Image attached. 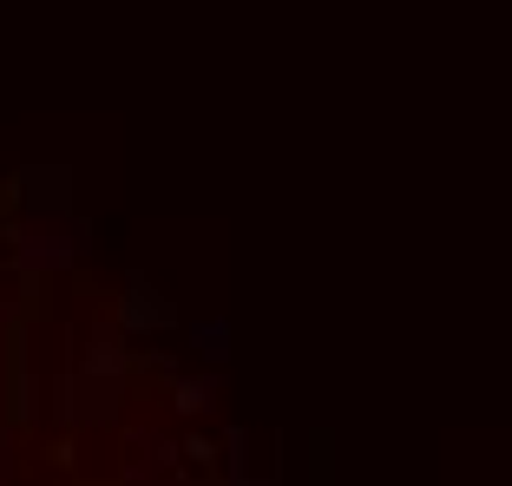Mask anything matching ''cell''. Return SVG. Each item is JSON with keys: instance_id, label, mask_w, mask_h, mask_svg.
I'll return each instance as SVG.
<instances>
[{"instance_id": "2", "label": "cell", "mask_w": 512, "mask_h": 486, "mask_svg": "<svg viewBox=\"0 0 512 486\" xmlns=\"http://www.w3.org/2000/svg\"><path fill=\"white\" fill-rule=\"evenodd\" d=\"M119 329H106V335H92V355H86V368L92 375H119Z\"/></svg>"}, {"instance_id": "4", "label": "cell", "mask_w": 512, "mask_h": 486, "mask_svg": "<svg viewBox=\"0 0 512 486\" xmlns=\"http://www.w3.org/2000/svg\"><path fill=\"white\" fill-rule=\"evenodd\" d=\"M191 342H197V349H204V355H211V362H224V342H230V329H224V322H197V329H191Z\"/></svg>"}, {"instance_id": "1", "label": "cell", "mask_w": 512, "mask_h": 486, "mask_svg": "<svg viewBox=\"0 0 512 486\" xmlns=\"http://www.w3.org/2000/svg\"><path fill=\"white\" fill-rule=\"evenodd\" d=\"M119 322H125V329H165L171 309L158 303V296H151L145 283H132V289H125V303H119Z\"/></svg>"}, {"instance_id": "3", "label": "cell", "mask_w": 512, "mask_h": 486, "mask_svg": "<svg viewBox=\"0 0 512 486\" xmlns=\"http://www.w3.org/2000/svg\"><path fill=\"white\" fill-rule=\"evenodd\" d=\"M211 395H217L211 375H204V381H178V408L184 414H204V408H211Z\"/></svg>"}]
</instances>
